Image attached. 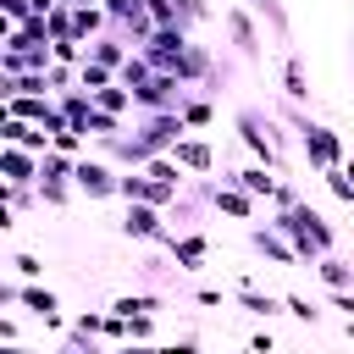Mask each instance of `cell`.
<instances>
[{
	"instance_id": "13",
	"label": "cell",
	"mask_w": 354,
	"mask_h": 354,
	"mask_svg": "<svg viewBox=\"0 0 354 354\" xmlns=\"http://www.w3.org/2000/svg\"><path fill=\"white\" fill-rule=\"evenodd\" d=\"M221 183H238L243 194H254V199H271L277 194V177H271V166H238V171H221Z\"/></svg>"
},
{
	"instance_id": "33",
	"label": "cell",
	"mask_w": 354,
	"mask_h": 354,
	"mask_svg": "<svg viewBox=\"0 0 354 354\" xmlns=\"http://www.w3.org/2000/svg\"><path fill=\"white\" fill-rule=\"evenodd\" d=\"M55 354H83V348H72V343H61V348H55Z\"/></svg>"
},
{
	"instance_id": "15",
	"label": "cell",
	"mask_w": 354,
	"mask_h": 354,
	"mask_svg": "<svg viewBox=\"0 0 354 354\" xmlns=\"http://www.w3.org/2000/svg\"><path fill=\"white\" fill-rule=\"evenodd\" d=\"M315 277H321L332 293H337V288H354V266H348L343 254H321V260H315Z\"/></svg>"
},
{
	"instance_id": "23",
	"label": "cell",
	"mask_w": 354,
	"mask_h": 354,
	"mask_svg": "<svg viewBox=\"0 0 354 354\" xmlns=\"http://www.w3.org/2000/svg\"><path fill=\"white\" fill-rule=\"evenodd\" d=\"M326 177V188H332V199H343V205H354V177L343 171V166H332V171H321Z\"/></svg>"
},
{
	"instance_id": "18",
	"label": "cell",
	"mask_w": 354,
	"mask_h": 354,
	"mask_svg": "<svg viewBox=\"0 0 354 354\" xmlns=\"http://www.w3.org/2000/svg\"><path fill=\"white\" fill-rule=\"evenodd\" d=\"M111 83H116V72H111V66H94V61L83 55V66H77V88H83V94H100V88H111Z\"/></svg>"
},
{
	"instance_id": "3",
	"label": "cell",
	"mask_w": 354,
	"mask_h": 354,
	"mask_svg": "<svg viewBox=\"0 0 354 354\" xmlns=\"http://www.w3.org/2000/svg\"><path fill=\"white\" fill-rule=\"evenodd\" d=\"M232 122H238V138H243V149H249L260 166H282V133H277V122H271L266 111L243 105Z\"/></svg>"
},
{
	"instance_id": "14",
	"label": "cell",
	"mask_w": 354,
	"mask_h": 354,
	"mask_svg": "<svg viewBox=\"0 0 354 354\" xmlns=\"http://www.w3.org/2000/svg\"><path fill=\"white\" fill-rule=\"evenodd\" d=\"M0 171L17 188H39V155H28V149H6L0 155Z\"/></svg>"
},
{
	"instance_id": "28",
	"label": "cell",
	"mask_w": 354,
	"mask_h": 354,
	"mask_svg": "<svg viewBox=\"0 0 354 354\" xmlns=\"http://www.w3.org/2000/svg\"><path fill=\"white\" fill-rule=\"evenodd\" d=\"M127 332H133V343H149V332H155V315H133V321H127Z\"/></svg>"
},
{
	"instance_id": "29",
	"label": "cell",
	"mask_w": 354,
	"mask_h": 354,
	"mask_svg": "<svg viewBox=\"0 0 354 354\" xmlns=\"http://www.w3.org/2000/svg\"><path fill=\"white\" fill-rule=\"evenodd\" d=\"M332 310H343V315L354 321V288H337V293H332Z\"/></svg>"
},
{
	"instance_id": "30",
	"label": "cell",
	"mask_w": 354,
	"mask_h": 354,
	"mask_svg": "<svg viewBox=\"0 0 354 354\" xmlns=\"http://www.w3.org/2000/svg\"><path fill=\"white\" fill-rule=\"evenodd\" d=\"M249 348H260V354H277V343H271V332H254V337H249Z\"/></svg>"
},
{
	"instance_id": "4",
	"label": "cell",
	"mask_w": 354,
	"mask_h": 354,
	"mask_svg": "<svg viewBox=\"0 0 354 354\" xmlns=\"http://www.w3.org/2000/svg\"><path fill=\"white\" fill-rule=\"evenodd\" d=\"M0 304H11V310H28L33 321H44L50 332H66L72 321L61 315V299L50 293V288H39V282H6L0 288Z\"/></svg>"
},
{
	"instance_id": "8",
	"label": "cell",
	"mask_w": 354,
	"mask_h": 354,
	"mask_svg": "<svg viewBox=\"0 0 354 354\" xmlns=\"http://www.w3.org/2000/svg\"><path fill=\"white\" fill-rule=\"evenodd\" d=\"M249 249H254V254H266V260H277V266H288V271H293V266H304V260H299V249H293L277 227H249Z\"/></svg>"
},
{
	"instance_id": "11",
	"label": "cell",
	"mask_w": 354,
	"mask_h": 354,
	"mask_svg": "<svg viewBox=\"0 0 354 354\" xmlns=\"http://www.w3.org/2000/svg\"><path fill=\"white\" fill-rule=\"evenodd\" d=\"M254 194H243L238 183H216V194H210V210H221V216H232V221H249L254 216Z\"/></svg>"
},
{
	"instance_id": "26",
	"label": "cell",
	"mask_w": 354,
	"mask_h": 354,
	"mask_svg": "<svg viewBox=\"0 0 354 354\" xmlns=\"http://www.w3.org/2000/svg\"><path fill=\"white\" fill-rule=\"evenodd\" d=\"M282 310H288L293 321H304V326H315V321H321V310H315L310 299H299V293H288V299H282Z\"/></svg>"
},
{
	"instance_id": "36",
	"label": "cell",
	"mask_w": 354,
	"mask_h": 354,
	"mask_svg": "<svg viewBox=\"0 0 354 354\" xmlns=\"http://www.w3.org/2000/svg\"><path fill=\"white\" fill-rule=\"evenodd\" d=\"M243 354H260V348H243Z\"/></svg>"
},
{
	"instance_id": "12",
	"label": "cell",
	"mask_w": 354,
	"mask_h": 354,
	"mask_svg": "<svg viewBox=\"0 0 354 354\" xmlns=\"http://www.w3.org/2000/svg\"><path fill=\"white\" fill-rule=\"evenodd\" d=\"M221 22H227L232 44H238V50H243V55L254 61V55H260V28L249 22V11H243V6H227V11H221Z\"/></svg>"
},
{
	"instance_id": "10",
	"label": "cell",
	"mask_w": 354,
	"mask_h": 354,
	"mask_svg": "<svg viewBox=\"0 0 354 354\" xmlns=\"http://www.w3.org/2000/svg\"><path fill=\"white\" fill-rule=\"evenodd\" d=\"M166 249H171L177 271H199V266H205V254H210V238H205V232H171V238H166Z\"/></svg>"
},
{
	"instance_id": "1",
	"label": "cell",
	"mask_w": 354,
	"mask_h": 354,
	"mask_svg": "<svg viewBox=\"0 0 354 354\" xmlns=\"http://www.w3.org/2000/svg\"><path fill=\"white\" fill-rule=\"evenodd\" d=\"M293 249H299V260H321V254H332V243H337V232L310 210V205H293V210H277V221H271Z\"/></svg>"
},
{
	"instance_id": "2",
	"label": "cell",
	"mask_w": 354,
	"mask_h": 354,
	"mask_svg": "<svg viewBox=\"0 0 354 354\" xmlns=\"http://www.w3.org/2000/svg\"><path fill=\"white\" fill-rule=\"evenodd\" d=\"M282 116L299 127V149H304V160L315 166V171H332V166H343L348 155H343V138L326 127V122H310L299 105H282Z\"/></svg>"
},
{
	"instance_id": "19",
	"label": "cell",
	"mask_w": 354,
	"mask_h": 354,
	"mask_svg": "<svg viewBox=\"0 0 354 354\" xmlns=\"http://www.w3.org/2000/svg\"><path fill=\"white\" fill-rule=\"evenodd\" d=\"M94 105H100V111H111V116H127V111H138V105H133V88H122V83L100 88V94H94Z\"/></svg>"
},
{
	"instance_id": "22",
	"label": "cell",
	"mask_w": 354,
	"mask_h": 354,
	"mask_svg": "<svg viewBox=\"0 0 354 354\" xmlns=\"http://www.w3.org/2000/svg\"><path fill=\"white\" fill-rule=\"evenodd\" d=\"M72 194H77V183H39V205H72Z\"/></svg>"
},
{
	"instance_id": "35",
	"label": "cell",
	"mask_w": 354,
	"mask_h": 354,
	"mask_svg": "<svg viewBox=\"0 0 354 354\" xmlns=\"http://www.w3.org/2000/svg\"><path fill=\"white\" fill-rule=\"evenodd\" d=\"M348 337H354V321H348Z\"/></svg>"
},
{
	"instance_id": "5",
	"label": "cell",
	"mask_w": 354,
	"mask_h": 354,
	"mask_svg": "<svg viewBox=\"0 0 354 354\" xmlns=\"http://www.w3.org/2000/svg\"><path fill=\"white\" fill-rule=\"evenodd\" d=\"M72 183H77V194H83V199H116V188H122V171H116L111 160H94V155H83V160L72 166Z\"/></svg>"
},
{
	"instance_id": "9",
	"label": "cell",
	"mask_w": 354,
	"mask_h": 354,
	"mask_svg": "<svg viewBox=\"0 0 354 354\" xmlns=\"http://www.w3.org/2000/svg\"><path fill=\"white\" fill-rule=\"evenodd\" d=\"M171 160H177V166H183L188 177H210V171H216V149H210L205 138H188V133L177 138V149H171Z\"/></svg>"
},
{
	"instance_id": "21",
	"label": "cell",
	"mask_w": 354,
	"mask_h": 354,
	"mask_svg": "<svg viewBox=\"0 0 354 354\" xmlns=\"http://www.w3.org/2000/svg\"><path fill=\"white\" fill-rule=\"evenodd\" d=\"M249 6L271 22V33H277V39H288V11H282V0H249Z\"/></svg>"
},
{
	"instance_id": "25",
	"label": "cell",
	"mask_w": 354,
	"mask_h": 354,
	"mask_svg": "<svg viewBox=\"0 0 354 354\" xmlns=\"http://www.w3.org/2000/svg\"><path fill=\"white\" fill-rule=\"evenodd\" d=\"M11 271H17L22 282H39V277H44V260H39V254H22V249H17V254H11Z\"/></svg>"
},
{
	"instance_id": "31",
	"label": "cell",
	"mask_w": 354,
	"mask_h": 354,
	"mask_svg": "<svg viewBox=\"0 0 354 354\" xmlns=\"http://www.w3.org/2000/svg\"><path fill=\"white\" fill-rule=\"evenodd\" d=\"M116 354H155V348H149V343H122Z\"/></svg>"
},
{
	"instance_id": "34",
	"label": "cell",
	"mask_w": 354,
	"mask_h": 354,
	"mask_svg": "<svg viewBox=\"0 0 354 354\" xmlns=\"http://www.w3.org/2000/svg\"><path fill=\"white\" fill-rule=\"evenodd\" d=\"M343 171H348V177H354V155H348V160H343Z\"/></svg>"
},
{
	"instance_id": "16",
	"label": "cell",
	"mask_w": 354,
	"mask_h": 354,
	"mask_svg": "<svg viewBox=\"0 0 354 354\" xmlns=\"http://www.w3.org/2000/svg\"><path fill=\"white\" fill-rule=\"evenodd\" d=\"M282 94H288V100H293V105H299V100H304V94H310V83H304V61H299V55H293V50H288V55H282Z\"/></svg>"
},
{
	"instance_id": "17",
	"label": "cell",
	"mask_w": 354,
	"mask_h": 354,
	"mask_svg": "<svg viewBox=\"0 0 354 354\" xmlns=\"http://www.w3.org/2000/svg\"><path fill=\"white\" fill-rule=\"evenodd\" d=\"M232 299H238L249 315H266V321H271V315H282V299H271V293H260V288H238Z\"/></svg>"
},
{
	"instance_id": "20",
	"label": "cell",
	"mask_w": 354,
	"mask_h": 354,
	"mask_svg": "<svg viewBox=\"0 0 354 354\" xmlns=\"http://www.w3.org/2000/svg\"><path fill=\"white\" fill-rule=\"evenodd\" d=\"M72 166L77 160H66V155L50 149V155H39V183H72Z\"/></svg>"
},
{
	"instance_id": "6",
	"label": "cell",
	"mask_w": 354,
	"mask_h": 354,
	"mask_svg": "<svg viewBox=\"0 0 354 354\" xmlns=\"http://www.w3.org/2000/svg\"><path fill=\"white\" fill-rule=\"evenodd\" d=\"M122 232H127V238H138V243H166V238H171L166 210H155V205H127Z\"/></svg>"
},
{
	"instance_id": "27",
	"label": "cell",
	"mask_w": 354,
	"mask_h": 354,
	"mask_svg": "<svg viewBox=\"0 0 354 354\" xmlns=\"http://www.w3.org/2000/svg\"><path fill=\"white\" fill-rule=\"evenodd\" d=\"M177 11H183L188 28H194V22H210V6H205V0H177Z\"/></svg>"
},
{
	"instance_id": "32",
	"label": "cell",
	"mask_w": 354,
	"mask_h": 354,
	"mask_svg": "<svg viewBox=\"0 0 354 354\" xmlns=\"http://www.w3.org/2000/svg\"><path fill=\"white\" fill-rule=\"evenodd\" d=\"M0 354H28V348H22V343H6V348H0Z\"/></svg>"
},
{
	"instance_id": "7",
	"label": "cell",
	"mask_w": 354,
	"mask_h": 354,
	"mask_svg": "<svg viewBox=\"0 0 354 354\" xmlns=\"http://www.w3.org/2000/svg\"><path fill=\"white\" fill-rule=\"evenodd\" d=\"M0 138H6V149H28V155H50V133H44L39 122H17V116H6V122H0Z\"/></svg>"
},
{
	"instance_id": "24",
	"label": "cell",
	"mask_w": 354,
	"mask_h": 354,
	"mask_svg": "<svg viewBox=\"0 0 354 354\" xmlns=\"http://www.w3.org/2000/svg\"><path fill=\"white\" fill-rule=\"evenodd\" d=\"M183 122H188V127H210V122H216L210 100H194V94H188V105H183Z\"/></svg>"
}]
</instances>
